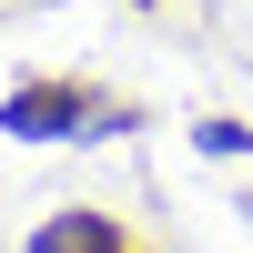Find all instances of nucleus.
<instances>
[{"label": "nucleus", "mask_w": 253, "mask_h": 253, "mask_svg": "<svg viewBox=\"0 0 253 253\" xmlns=\"http://www.w3.org/2000/svg\"><path fill=\"white\" fill-rule=\"evenodd\" d=\"M31 253H112V233H101L91 213H71V223H51V233H41Z\"/></svg>", "instance_id": "f03ea898"}, {"label": "nucleus", "mask_w": 253, "mask_h": 253, "mask_svg": "<svg viewBox=\"0 0 253 253\" xmlns=\"http://www.w3.org/2000/svg\"><path fill=\"white\" fill-rule=\"evenodd\" d=\"M0 122H10V132H31V142H71V132H91V101H81V91H10V101H0Z\"/></svg>", "instance_id": "f257e3e1"}]
</instances>
